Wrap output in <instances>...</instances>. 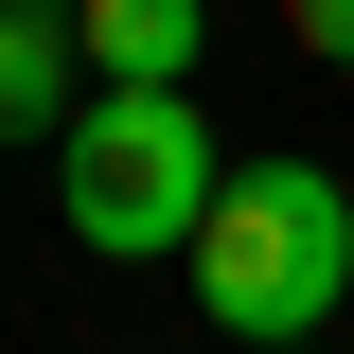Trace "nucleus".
Here are the masks:
<instances>
[{
  "label": "nucleus",
  "instance_id": "obj_3",
  "mask_svg": "<svg viewBox=\"0 0 354 354\" xmlns=\"http://www.w3.org/2000/svg\"><path fill=\"white\" fill-rule=\"evenodd\" d=\"M71 53H88V36L53 18V0H0V142H36V124L71 142V124H88V106H71Z\"/></svg>",
  "mask_w": 354,
  "mask_h": 354
},
{
  "label": "nucleus",
  "instance_id": "obj_2",
  "mask_svg": "<svg viewBox=\"0 0 354 354\" xmlns=\"http://www.w3.org/2000/svg\"><path fill=\"white\" fill-rule=\"evenodd\" d=\"M53 195H71V248H106V266H177L195 230H213L230 160H213V124H195L177 88H106V106L53 142Z\"/></svg>",
  "mask_w": 354,
  "mask_h": 354
},
{
  "label": "nucleus",
  "instance_id": "obj_6",
  "mask_svg": "<svg viewBox=\"0 0 354 354\" xmlns=\"http://www.w3.org/2000/svg\"><path fill=\"white\" fill-rule=\"evenodd\" d=\"M266 354H319V337H266Z\"/></svg>",
  "mask_w": 354,
  "mask_h": 354
},
{
  "label": "nucleus",
  "instance_id": "obj_1",
  "mask_svg": "<svg viewBox=\"0 0 354 354\" xmlns=\"http://www.w3.org/2000/svg\"><path fill=\"white\" fill-rule=\"evenodd\" d=\"M177 283H195V319H213L230 354L319 337L337 283H354V195L319 160H230V195H213V230L177 248Z\"/></svg>",
  "mask_w": 354,
  "mask_h": 354
},
{
  "label": "nucleus",
  "instance_id": "obj_5",
  "mask_svg": "<svg viewBox=\"0 0 354 354\" xmlns=\"http://www.w3.org/2000/svg\"><path fill=\"white\" fill-rule=\"evenodd\" d=\"M283 36H301L319 71H354V0H283Z\"/></svg>",
  "mask_w": 354,
  "mask_h": 354
},
{
  "label": "nucleus",
  "instance_id": "obj_4",
  "mask_svg": "<svg viewBox=\"0 0 354 354\" xmlns=\"http://www.w3.org/2000/svg\"><path fill=\"white\" fill-rule=\"evenodd\" d=\"M71 36L106 88H177L195 71V36H213V0H71Z\"/></svg>",
  "mask_w": 354,
  "mask_h": 354
}]
</instances>
